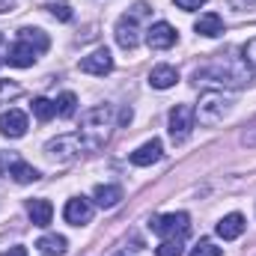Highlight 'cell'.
Wrapping results in <instances>:
<instances>
[{"label":"cell","instance_id":"cell-30","mask_svg":"<svg viewBox=\"0 0 256 256\" xmlns=\"http://www.w3.org/2000/svg\"><path fill=\"white\" fill-rule=\"evenodd\" d=\"M242 143H244V146H256V120L242 131Z\"/></svg>","mask_w":256,"mask_h":256},{"label":"cell","instance_id":"cell-17","mask_svg":"<svg viewBox=\"0 0 256 256\" xmlns=\"http://www.w3.org/2000/svg\"><path fill=\"white\" fill-rule=\"evenodd\" d=\"M194 30H196L200 36H206V39H214V36H220V33H224V21H220V15H218V12H202V15L196 18Z\"/></svg>","mask_w":256,"mask_h":256},{"label":"cell","instance_id":"cell-35","mask_svg":"<svg viewBox=\"0 0 256 256\" xmlns=\"http://www.w3.org/2000/svg\"><path fill=\"white\" fill-rule=\"evenodd\" d=\"M0 45H3V33H0Z\"/></svg>","mask_w":256,"mask_h":256},{"label":"cell","instance_id":"cell-1","mask_svg":"<svg viewBox=\"0 0 256 256\" xmlns=\"http://www.w3.org/2000/svg\"><path fill=\"white\" fill-rule=\"evenodd\" d=\"M194 80L196 84H214V86H224V90H242L244 84L254 80V72L248 68L244 57H224L220 54L202 68H196Z\"/></svg>","mask_w":256,"mask_h":256},{"label":"cell","instance_id":"cell-32","mask_svg":"<svg viewBox=\"0 0 256 256\" xmlns=\"http://www.w3.org/2000/svg\"><path fill=\"white\" fill-rule=\"evenodd\" d=\"M18 6V0H0V12H12Z\"/></svg>","mask_w":256,"mask_h":256},{"label":"cell","instance_id":"cell-34","mask_svg":"<svg viewBox=\"0 0 256 256\" xmlns=\"http://www.w3.org/2000/svg\"><path fill=\"white\" fill-rule=\"evenodd\" d=\"M6 256H27V250H24V248H9Z\"/></svg>","mask_w":256,"mask_h":256},{"label":"cell","instance_id":"cell-26","mask_svg":"<svg viewBox=\"0 0 256 256\" xmlns=\"http://www.w3.org/2000/svg\"><path fill=\"white\" fill-rule=\"evenodd\" d=\"M191 256H220V248H218L212 238H200L191 248Z\"/></svg>","mask_w":256,"mask_h":256},{"label":"cell","instance_id":"cell-22","mask_svg":"<svg viewBox=\"0 0 256 256\" xmlns=\"http://www.w3.org/2000/svg\"><path fill=\"white\" fill-rule=\"evenodd\" d=\"M30 108H33V116H36L39 122H48V120H54V116H57V108H54V102H51V98H42V96H39V98H33V104H30Z\"/></svg>","mask_w":256,"mask_h":256},{"label":"cell","instance_id":"cell-15","mask_svg":"<svg viewBox=\"0 0 256 256\" xmlns=\"http://www.w3.org/2000/svg\"><path fill=\"white\" fill-rule=\"evenodd\" d=\"M244 214H238V212H232V214H224L218 224H214V232L224 238V242H232V238H238L242 232H244Z\"/></svg>","mask_w":256,"mask_h":256},{"label":"cell","instance_id":"cell-19","mask_svg":"<svg viewBox=\"0 0 256 256\" xmlns=\"http://www.w3.org/2000/svg\"><path fill=\"white\" fill-rule=\"evenodd\" d=\"M92 200H96V206H102V208H114V206H120V200H122V188H120V185H98V188L92 191Z\"/></svg>","mask_w":256,"mask_h":256},{"label":"cell","instance_id":"cell-29","mask_svg":"<svg viewBox=\"0 0 256 256\" xmlns=\"http://www.w3.org/2000/svg\"><path fill=\"white\" fill-rule=\"evenodd\" d=\"M173 3H176L179 9H185V12H196V9H200V6H206L208 0H173Z\"/></svg>","mask_w":256,"mask_h":256},{"label":"cell","instance_id":"cell-3","mask_svg":"<svg viewBox=\"0 0 256 256\" xmlns=\"http://www.w3.org/2000/svg\"><path fill=\"white\" fill-rule=\"evenodd\" d=\"M230 110H232V102H230L220 90H208V92L200 96V104H196V110H194V120H196L200 126L212 128V126H218V122H224V120L230 116Z\"/></svg>","mask_w":256,"mask_h":256},{"label":"cell","instance_id":"cell-21","mask_svg":"<svg viewBox=\"0 0 256 256\" xmlns=\"http://www.w3.org/2000/svg\"><path fill=\"white\" fill-rule=\"evenodd\" d=\"M18 39L30 42L39 54H45V51H48V45H51V42H48V36H45L39 27H21V30H18Z\"/></svg>","mask_w":256,"mask_h":256},{"label":"cell","instance_id":"cell-13","mask_svg":"<svg viewBox=\"0 0 256 256\" xmlns=\"http://www.w3.org/2000/svg\"><path fill=\"white\" fill-rule=\"evenodd\" d=\"M27 114H21V110H15V108H9L6 114H0V134L3 137H9V140H18V137H24L27 134Z\"/></svg>","mask_w":256,"mask_h":256},{"label":"cell","instance_id":"cell-33","mask_svg":"<svg viewBox=\"0 0 256 256\" xmlns=\"http://www.w3.org/2000/svg\"><path fill=\"white\" fill-rule=\"evenodd\" d=\"M120 122H122V126H128V122H131V108H126V110L120 114Z\"/></svg>","mask_w":256,"mask_h":256},{"label":"cell","instance_id":"cell-9","mask_svg":"<svg viewBox=\"0 0 256 256\" xmlns=\"http://www.w3.org/2000/svg\"><path fill=\"white\" fill-rule=\"evenodd\" d=\"M0 167L18 182V185H30V182H39L42 176H39V170L36 167H30L27 161H21L18 155H0Z\"/></svg>","mask_w":256,"mask_h":256},{"label":"cell","instance_id":"cell-25","mask_svg":"<svg viewBox=\"0 0 256 256\" xmlns=\"http://www.w3.org/2000/svg\"><path fill=\"white\" fill-rule=\"evenodd\" d=\"M18 96H21V84L18 80H0V104H9Z\"/></svg>","mask_w":256,"mask_h":256},{"label":"cell","instance_id":"cell-11","mask_svg":"<svg viewBox=\"0 0 256 256\" xmlns=\"http://www.w3.org/2000/svg\"><path fill=\"white\" fill-rule=\"evenodd\" d=\"M63 218H66V224H72V226L90 224V220H92V200H86V196H72L63 208Z\"/></svg>","mask_w":256,"mask_h":256},{"label":"cell","instance_id":"cell-2","mask_svg":"<svg viewBox=\"0 0 256 256\" xmlns=\"http://www.w3.org/2000/svg\"><path fill=\"white\" fill-rule=\"evenodd\" d=\"M116 128L114 122V108L110 104H98V108H90L84 116H80V140H84V149L86 152H96L108 143L110 131Z\"/></svg>","mask_w":256,"mask_h":256},{"label":"cell","instance_id":"cell-23","mask_svg":"<svg viewBox=\"0 0 256 256\" xmlns=\"http://www.w3.org/2000/svg\"><path fill=\"white\" fill-rule=\"evenodd\" d=\"M54 108H57V116H63V120L74 116V110H78V96H74V92H63V96L54 102Z\"/></svg>","mask_w":256,"mask_h":256},{"label":"cell","instance_id":"cell-20","mask_svg":"<svg viewBox=\"0 0 256 256\" xmlns=\"http://www.w3.org/2000/svg\"><path fill=\"white\" fill-rule=\"evenodd\" d=\"M36 248H39L42 256H63L66 248H68V242H66L63 236H42L36 242Z\"/></svg>","mask_w":256,"mask_h":256},{"label":"cell","instance_id":"cell-7","mask_svg":"<svg viewBox=\"0 0 256 256\" xmlns=\"http://www.w3.org/2000/svg\"><path fill=\"white\" fill-rule=\"evenodd\" d=\"M167 126H170V140L173 143H185L194 131V108L191 104H176L170 110Z\"/></svg>","mask_w":256,"mask_h":256},{"label":"cell","instance_id":"cell-8","mask_svg":"<svg viewBox=\"0 0 256 256\" xmlns=\"http://www.w3.org/2000/svg\"><path fill=\"white\" fill-rule=\"evenodd\" d=\"M176 42H179V33H176L173 24H167V21L149 24V30H146V45H149L152 51H167V48H173Z\"/></svg>","mask_w":256,"mask_h":256},{"label":"cell","instance_id":"cell-12","mask_svg":"<svg viewBox=\"0 0 256 256\" xmlns=\"http://www.w3.org/2000/svg\"><path fill=\"white\" fill-rule=\"evenodd\" d=\"M36 60H39V51L30 42H24V39H15L12 48L6 51V63L15 66V68H30Z\"/></svg>","mask_w":256,"mask_h":256},{"label":"cell","instance_id":"cell-6","mask_svg":"<svg viewBox=\"0 0 256 256\" xmlns=\"http://www.w3.org/2000/svg\"><path fill=\"white\" fill-rule=\"evenodd\" d=\"M149 226H152V232H158L161 238H185L188 230H191V218H188V212H170V214L152 218Z\"/></svg>","mask_w":256,"mask_h":256},{"label":"cell","instance_id":"cell-31","mask_svg":"<svg viewBox=\"0 0 256 256\" xmlns=\"http://www.w3.org/2000/svg\"><path fill=\"white\" fill-rule=\"evenodd\" d=\"M230 3H232L238 12H248V9H254L256 6V0H230Z\"/></svg>","mask_w":256,"mask_h":256},{"label":"cell","instance_id":"cell-16","mask_svg":"<svg viewBox=\"0 0 256 256\" xmlns=\"http://www.w3.org/2000/svg\"><path fill=\"white\" fill-rule=\"evenodd\" d=\"M27 214H30V220H33V226H48L51 224V218H54V206L48 202V200H27Z\"/></svg>","mask_w":256,"mask_h":256},{"label":"cell","instance_id":"cell-27","mask_svg":"<svg viewBox=\"0 0 256 256\" xmlns=\"http://www.w3.org/2000/svg\"><path fill=\"white\" fill-rule=\"evenodd\" d=\"M242 54H244V63H248V68L254 72V78H256V36L248 39V45L242 48Z\"/></svg>","mask_w":256,"mask_h":256},{"label":"cell","instance_id":"cell-28","mask_svg":"<svg viewBox=\"0 0 256 256\" xmlns=\"http://www.w3.org/2000/svg\"><path fill=\"white\" fill-rule=\"evenodd\" d=\"M48 9H51V15H54V18H60V21H72V9H68L66 3H51Z\"/></svg>","mask_w":256,"mask_h":256},{"label":"cell","instance_id":"cell-4","mask_svg":"<svg viewBox=\"0 0 256 256\" xmlns=\"http://www.w3.org/2000/svg\"><path fill=\"white\" fill-rule=\"evenodd\" d=\"M146 15H149V6L146 3H134L126 15L116 21L114 36H116V45L122 51H134L140 45V18H146Z\"/></svg>","mask_w":256,"mask_h":256},{"label":"cell","instance_id":"cell-10","mask_svg":"<svg viewBox=\"0 0 256 256\" xmlns=\"http://www.w3.org/2000/svg\"><path fill=\"white\" fill-rule=\"evenodd\" d=\"M78 68L84 72V74H96V78H104V74H110L114 72V57H110V51L108 48H98V51H92V54H86Z\"/></svg>","mask_w":256,"mask_h":256},{"label":"cell","instance_id":"cell-5","mask_svg":"<svg viewBox=\"0 0 256 256\" xmlns=\"http://www.w3.org/2000/svg\"><path fill=\"white\" fill-rule=\"evenodd\" d=\"M86 149H84V140H80V134L74 131V134H60V137H54V140H48L45 143V155L51 158V161H57V164H68V161H74L78 155H84Z\"/></svg>","mask_w":256,"mask_h":256},{"label":"cell","instance_id":"cell-14","mask_svg":"<svg viewBox=\"0 0 256 256\" xmlns=\"http://www.w3.org/2000/svg\"><path fill=\"white\" fill-rule=\"evenodd\" d=\"M161 155H164V146H161L158 137H152V140H146L143 146H137L131 152V164L134 167H152L155 161H161Z\"/></svg>","mask_w":256,"mask_h":256},{"label":"cell","instance_id":"cell-18","mask_svg":"<svg viewBox=\"0 0 256 256\" xmlns=\"http://www.w3.org/2000/svg\"><path fill=\"white\" fill-rule=\"evenodd\" d=\"M176 80H179V72L167 63L155 66V68L149 72V84H152L155 90H170V86H176Z\"/></svg>","mask_w":256,"mask_h":256},{"label":"cell","instance_id":"cell-24","mask_svg":"<svg viewBox=\"0 0 256 256\" xmlns=\"http://www.w3.org/2000/svg\"><path fill=\"white\" fill-rule=\"evenodd\" d=\"M182 250H185V238H164L155 248V256H182Z\"/></svg>","mask_w":256,"mask_h":256}]
</instances>
